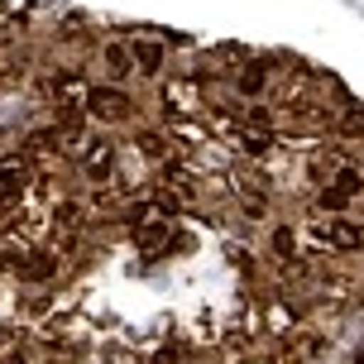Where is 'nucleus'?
<instances>
[{
	"instance_id": "nucleus-6",
	"label": "nucleus",
	"mask_w": 364,
	"mask_h": 364,
	"mask_svg": "<svg viewBox=\"0 0 364 364\" xmlns=\"http://www.w3.org/2000/svg\"><path fill=\"white\" fill-rule=\"evenodd\" d=\"M63 269L68 264H63V255H58L53 245H24L10 278H15L19 288H53L58 278H63Z\"/></svg>"
},
{
	"instance_id": "nucleus-1",
	"label": "nucleus",
	"mask_w": 364,
	"mask_h": 364,
	"mask_svg": "<svg viewBox=\"0 0 364 364\" xmlns=\"http://www.w3.org/2000/svg\"><path fill=\"white\" fill-rule=\"evenodd\" d=\"M82 106H87V120L101 125V129H134V125L149 120L144 101L134 96V87H115V82H91Z\"/></svg>"
},
{
	"instance_id": "nucleus-5",
	"label": "nucleus",
	"mask_w": 364,
	"mask_h": 364,
	"mask_svg": "<svg viewBox=\"0 0 364 364\" xmlns=\"http://www.w3.org/2000/svg\"><path fill=\"white\" fill-rule=\"evenodd\" d=\"M91 73L96 82H115V87H134V53H129V38L120 29L101 34V48L91 58Z\"/></svg>"
},
{
	"instance_id": "nucleus-2",
	"label": "nucleus",
	"mask_w": 364,
	"mask_h": 364,
	"mask_svg": "<svg viewBox=\"0 0 364 364\" xmlns=\"http://www.w3.org/2000/svg\"><path fill=\"white\" fill-rule=\"evenodd\" d=\"M120 154H125V144H120V134H115V129H91L87 139H82V149H77L68 164H73L77 178L87 182V192H96V187H115Z\"/></svg>"
},
{
	"instance_id": "nucleus-10",
	"label": "nucleus",
	"mask_w": 364,
	"mask_h": 364,
	"mask_svg": "<svg viewBox=\"0 0 364 364\" xmlns=\"http://www.w3.org/2000/svg\"><path fill=\"white\" fill-rule=\"evenodd\" d=\"M360 283H364V255H360Z\"/></svg>"
},
{
	"instance_id": "nucleus-3",
	"label": "nucleus",
	"mask_w": 364,
	"mask_h": 364,
	"mask_svg": "<svg viewBox=\"0 0 364 364\" xmlns=\"http://www.w3.org/2000/svg\"><path fill=\"white\" fill-rule=\"evenodd\" d=\"M278 77H283V48H264V53L250 48V58L230 73V91H235L245 106H255V101H273Z\"/></svg>"
},
{
	"instance_id": "nucleus-9",
	"label": "nucleus",
	"mask_w": 364,
	"mask_h": 364,
	"mask_svg": "<svg viewBox=\"0 0 364 364\" xmlns=\"http://www.w3.org/2000/svg\"><path fill=\"white\" fill-rule=\"evenodd\" d=\"M10 48H15V24H10V19L0 15V58L10 53Z\"/></svg>"
},
{
	"instance_id": "nucleus-8",
	"label": "nucleus",
	"mask_w": 364,
	"mask_h": 364,
	"mask_svg": "<svg viewBox=\"0 0 364 364\" xmlns=\"http://www.w3.org/2000/svg\"><path fill=\"white\" fill-rule=\"evenodd\" d=\"M346 159H350V144H341V139H316L311 154H302V168H297V173H302V187H311V192L326 187Z\"/></svg>"
},
{
	"instance_id": "nucleus-4",
	"label": "nucleus",
	"mask_w": 364,
	"mask_h": 364,
	"mask_svg": "<svg viewBox=\"0 0 364 364\" xmlns=\"http://www.w3.org/2000/svg\"><path fill=\"white\" fill-rule=\"evenodd\" d=\"M120 34L129 38V53H134V82H144L154 91L173 73V48L164 43V29H154V24H125Z\"/></svg>"
},
{
	"instance_id": "nucleus-7",
	"label": "nucleus",
	"mask_w": 364,
	"mask_h": 364,
	"mask_svg": "<svg viewBox=\"0 0 364 364\" xmlns=\"http://www.w3.org/2000/svg\"><path fill=\"white\" fill-rule=\"evenodd\" d=\"M259 255L264 264H292V259L307 255V235H302V225L292 216H273L264 225V235H259Z\"/></svg>"
}]
</instances>
